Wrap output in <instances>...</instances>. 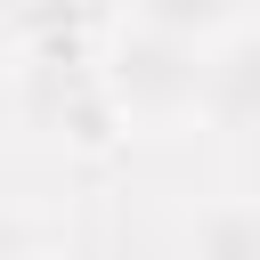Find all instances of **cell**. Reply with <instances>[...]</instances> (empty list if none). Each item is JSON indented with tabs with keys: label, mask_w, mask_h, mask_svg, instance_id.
Instances as JSON below:
<instances>
[{
	"label": "cell",
	"mask_w": 260,
	"mask_h": 260,
	"mask_svg": "<svg viewBox=\"0 0 260 260\" xmlns=\"http://www.w3.org/2000/svg\"><path fill=\"white\" fill-rule=\"evenodd\" d=\"M98 81H106V98H114L122 122H179V114H195V98H203V49L130 24V32L98 57Z\"/></svg>",
	"instance_id": "6da1fadb"
},
{
	"label": "cell",
	"mask_w": 260,
	"mask_h": 260,
	"mask_svg": "<svg viewBox=\"0 0 260 260\" xmlns=\"http://www.w3.org/2000/svg\"><path fill=\"white\" fill-rule=\"evenodd\" d=\"M195 114H211L219 130H260V32H236V41L203 49Z\"/></svg>",
	"instance_id": "7a4b0ae2"
},
{
	"label": "cell",
	"mask_w": 260,
	"mask_h": 260,
	"mask_svg": "<svg viewBox=\"0 0 260 260\" xmlns=\"http://www.w3.org/2000/svg\"><path fill=\"white\" fill-rule=\"evenodd\" d=\"M0 260H41V244H32V219L0 195Z\"/></svg>",
	"instance_id": "5b68a950"
},
{
	"label": "cell",
	"mask_w": 260,
	"mask_h": 260,
	"mask_svg": "<svg viewBox=\"0 0 260 260\" xmlns=\"http://www.w3.org/2000/svg\"><path fill=\"white\" fill-rule=\"evenodd\" d=\"M130 24L171 32L187 49H219V41L252 32V0H130Z\"/></svg>",
	"instance_id": "3957f363"
},
{
	"label": "cell",
	"mask_w": 260,
	"mask_h": 260,
	"mask_svg": "<svg viewBox=\"0 0 260 260\" xmlns=\"http://www.w3.org/2000/svg\"><path fill=\"white\" fill-rule=\"evenodd\" d=\"M195 260H260V203H219L195 219Z\"/></svg>",
	"instance_id": "277c9868"
}]
</instances>
